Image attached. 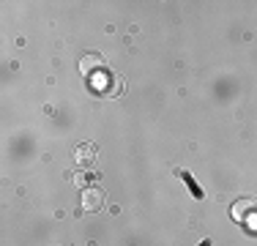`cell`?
I'll list each match as a JSON object with an SVG mask.
<instances>
[{
	"label": "cell",
	"mask_w": 257,
	"mask_h": 246,
	"mask_svg": "<svg viewBox=\"0 0 257 246\" xmlns=\"http://www.w3.org/2000/svg\"><path fill=\"white\" fill-rule=\"evenodd\" d=\"M175 175H181V178H183V183H186V189H189V192H192L194 197H197V200H203V197H205V192L197 186V181H194V178L189 175V172H183V170H175Z\"/></svg>",
	"instance_id": "4"
},
{
	"label": "cell",
	"mask_w": 257,
	"mask_h": 246,
	"mask_svg": "<svg viewBox=\"0 0 257 246\" xmlns=\"http://www.w3.org/2000/svg\"><path fill=\"white\" fill-rule=\"evenodd\" d=\"M74 183H77V186H88V183H90V175H85V172H77V175H74Z\"/></svg>",
	"instance_id": "7"
},
{
	"label": "cell",
	"mask_w": 257,
	"mask_h": 246,
	"mask_svg": "<svg viewBox=\"0 0 257 246\" xmlns=\"http://www.w3.org/2000/svg\"><path fill=\"white\" fill-rule=\"evenodd\" d=\"M243 227H246V232H252V235H257V211H252L246 219H243Z\"/></svg>",
	"instance_id": "6"
},
{
	"label": "cell",
	"mask_w": 257,
	"mask_h": 246,
	"mask_svg": "<svg viewBox=\"0 0 257 246\" xmlns=\"http://www.w3.org/2000/svg\"><path fill=\"white\" fill-rule=\"evenodd\" d=\"M252 211H257V200H238L235 205H232V219L243 221Z\"/></svg>",
	"instance_id": "3"
},
{
	"label": "cell",
	"mask_w": 257,
	"mask_h": 246,
	"mask_svg": "<svg viewBox=\"0 0 257 246\" xmlns=\"http://www.w3.org/2000/svg\"><path fill=\"white\" fill-rule=\"evenodd\" d=\"M79 71H82L85 77H90V74H96V71H104V58L96 52L85 55V58L79 60Z\"/></svg>",
	"instance_id": "2"
},
{
	"label": "cell",
	"mask_w": 257,
	"mask_h": 246,
	"mask_svg": "<svg viewBox=\"0 0 257 246\" xmlns=\"http://www.w3.org/2000/svg\"><path fill=\"white\" fill-rule=\"evenodd\" d=\"M200 246H211V241H200Z\"/></svg>",
	"instance_id": "8"
},
{
	"label": "cell",
	"mask_w": 257,
	"mask_h": 246,
	"mask_svg": "<svg viewBox=\"0 0 257 246\" xmlns=\"http://www.w3.org/2000/svg\"><path fill=\"white\" fill-rule=\"evenodd\" d=\"M93 145H82V148H77V153H74V159L79 164H85V167H88L90 162H93Z\"/></svg>",
	"instance_id": "5"
},
{
	"label": "cell",
	"mask_w": 257,
	"mask_h": 246,
	"mask_svg": "<svg viewBox=\"0 0 257 246\" xmlns=\"http://www.w3.org/2000/svg\"><path fill=\"white\" fill-rule=\"evenodd\" d=\"M79 202H82V211L85 213H96L104 208V189L99 186H88L82 192V197H79Z\"/></svg>",
	"instance_id": "1"
}]
</instances>
